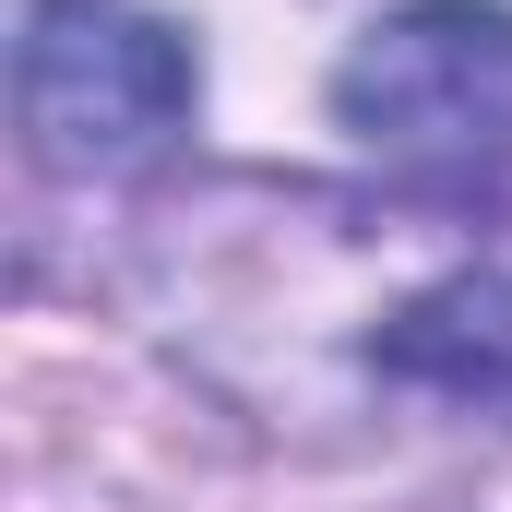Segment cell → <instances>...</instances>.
Masks as SVG:
<instances>
[{
  "mask_svg": "<svg viewBox=\"0 0 512 512\" xmlns=\"http://www.w3.org/2000/svg\"><path fill=\"white\" fill-rule=\"evenodd\" d=\"M346 131L417 179H501L512 167V0H405L382 12L346 72Z\"/></svg>",
  "mask_w": 512,
  "mask_h": 512,
  "instance_id": "1",
  "label": "cell"
},
{
  "mask_svg": "<svg viewBox=\"0 0 512 512\" xmlns=\"http://www.w3.org/2000/svg\"><path fill=\"white\" fill-rule=\"evenodd\" d=\"M12 108H24V143L72 179L143 167L191 120V48L131 0H36L24 60H12Z\"/></svg>",
  "mask_w": 512,
  "mask_h": 512,
  "instance_id": "2",
  "label": "cell"
},
{
  "mask_svg": "<svg viewBox=\"0 0 512 512\" xmlns=\"http://www.w3.org/2000/svg\"><path fill=\"white\" fill-rule=\"evenodd\" d=\"M393 370L441 382L453 405H512V262L453 274L441 298H417L405 334H393Z\"/></svg>",
  "mask_w": 512,
  "mask_h": 512,
  "instance_id": "3",
  "label": "cell"
}]
</instances>
